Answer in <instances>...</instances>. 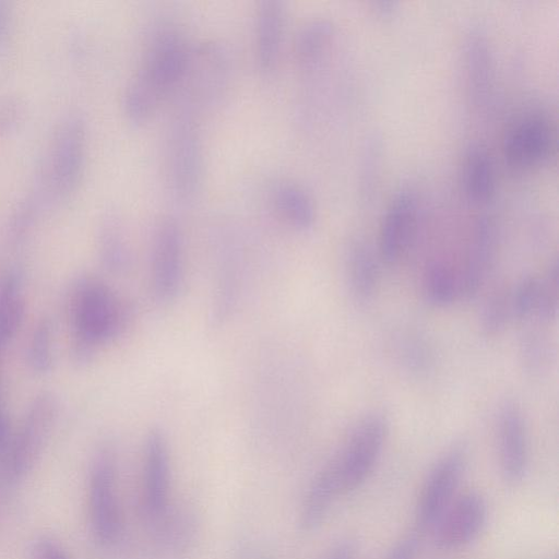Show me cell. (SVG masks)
<instances>
[{
  "instance_id": "11",
  "label": "cell",
  "mask_w": 559,
  "mask_h": 559,
  "mask_svg": "<svg viewBox=\"0 0 559 559\" xmlns=\"http://www.w3.org/2000/svg\"><path fill=\"white\" fill-rule=\"evenodd\" d=\"M555 135L549 121L533 114L520 118L507 131L503 139V156L516 170L532 169L542 165L551 154Z\"/></svg>"
},
{
  "instance_id": "23",
  "label": "cell",
  "mask_w": 559,
  "mask_h": 559,
  "mask_svg": "<svg viewBox=\"0 0 559 559\" xmlns=\"http://www.w3.org/2000/svg\"><path fill=\"white\" fill-rule=\"evenodd\" d=\"M511 318L510 289H500L485 302L480 313V329L485 335H496Z\"/></svg>"
},
{
  "instance_id": "35",
  "label": "cell",
  "mask_w": 559,
  "mask_h": 559,
  "mask_svg": "<svg viewBox=\"0 0 559 559\" xmlns=\"http://www.w3.org/2000/svg\"><path fill=\"white\" fill-rule=\"evenodd\" d=\"M7 24V11L0 7V35L3 33Z\"/></svg>"
},
{
  "instance_id": "7",
  "label": "cell",
  "mask_w": 559,
  "mask_h": 559,
  "mask_svg": "<svg viewBox=\"0 0 559 559\" xmlns=\"http://www.w3.org/2000/svg\"><path fill=\"white\" fill-rule=\"evenodd\" d=\"M87 513L91 532L96 542L110 546L119 539L122 521L117 498L116 464L108 449L96 454L90 468Z\"/></svg>"
},
{
  "instance_id": "25",
  "label": "cell",
  "mask_w": 559,
  "mask_h": 559,
  "mask_svg": "<svg viewBox=\"0 0 559 559\" xmlns=\"http://www.w3.org/2000/svg\"><path fill=\"white\" fill-rule=\"evenodd\" d=\"M558 311V262L555 260L539 276L538 301L535 316L544 321L556 318Z\"/></svg>"
},
{
  "instance_id": "14",
  "label": "cell",
  "mask_w": 559,
  "mask_h": 559,
  "mask_svg": "<svg viewBox=\"0 0 559 559\" xmlns=\"http://www.w3.org/2000/svg\"><path fill=\"white\" fill-rule=\"evenodd\" d=\"M417 201L408 189L399 191L389 203L383 216L379 251L386 263L396 262L409 246L416 224Z\"/></svg>"
},
{
  "instance_id": "29",
  "label": "cell",
  "mask_w": 559,
  "mask_h": 559,
  "mask_svg": "<svg viewBox=\"0 0 559 559\" xmlns=\"http://www.w3.org/2000/svg\"><path fill=\"white\" fill-rule=\"evenodd\" d=\"M547 343L537 335L528 336L522 344V357L525 367L533 371L538 370L546 362L549 352Z\"/></svg>"
},
{
  "instance_id": "20",
  "label": "cell",
  "mask_w": 559,
  "mask_h": 559,
  "mask_svg": "<svg viewBox=\"0 0 559 559\" xmlns=\"http://www.w3.org/2000/svg\"><path fill=\"white\" fill-rule=\"evenodd\" d=\"M334 35V26L326 19H314L307 22L298 32L294 52L298 66L310 70L318 66L324 57Z\"/></svg>"
},
{
  "instance_id": "3",
  "label": "cell",
  "mask_w": 559,
  "mask_h": 559,
  "mask_svg": "<svg viewBox=\"0 0 559 559\" xmlns=\"http://www.w3.org/2000/svg\"><path fill=\"white\" fill-rule=\"evenodd\" d=\"M165 164L174 198L180 203L193 201L202 185L203 152L199 122L188 102L180 104L169 123Z\"/></svg>"
},
{
  "instance_id": "16",
  "label": "cell",
  "mask_w": 559,
  "mask_h": 559,
  "mask_svg": "<svg viewBox=\"0 0 559 559\" xmlns=\"http://www.w3.org/2000/svg\"><path fill=\"white\" fill-rule=\"evenodd\" d=\"M83 162V132L78 122L70 123L61 132L55 152L51 183L63 195L75 185Z\"/></svg>"
},
{
  "instance_id": "33",
  "label": "cell",
  "mask_w": 559,
  "mask_h": 559,
  "mask_svg": "<svg viewBox=\"0 0 559 559\" xmlns=\"http://www.w3.org/2000/svg\"><path fill=\"white\" fill-rule=\"evenodd\" d=\"M236 559H272L263 549L260 547L246 544L238 550Z\"/></svg>"
},
{
  "instance_id": "6",
  "label": "cell",
  "mask_w": 559,
  "mask_h": 559,
  "mask_svg": "<svg viewBox=\"0 0 559 559\" xmlns=\"http://www.w3.org/2000/svg\"><path fill=\"white\" fill-rule=\"evenodd\" d=\"M468 460L467 448L456 443L431 466L420 487L415 506L418 533L431 531L438 519L457 496Z\"/></svg>"
},
{
  "instance_id": "12",
  "label": "cell",
  "mask_w": 559,
  "mask_h": 559,
  "mask_svg": "<svg viewBox=\"0 0 559 559\" xmlns=\"http://www.w3.org/2000/svg\"><path fill=\"white\" fill-rule=\"evenodd\" d=\"M497 447L501 477L509 486L520 484L528 468V437L519 405L506 402L497 419Z\"/></svg>"
},
{
  "instance_id": "21",
  "label": "cell",
  "mask_w": 559,
  "mask_h": 559,
  "mask_svg": "<svg viewBox=\"0 0 559 559\" xmlns=\"http://www.w3.org/2000/svg\"><path fill=\"white\" fill-rule=\"evenodd\" d=\"M423 290L429 304L445 307L461 294L460 277L447 263L430 262L424 272Z\"/></svg>"
},
{
  "instance_id": "24",
  "label": "cell",
  "mask_w": 559,
  "mask_h": 559,
  "mask_svg": "<svg viewBox=\"0 0 559 559\" xmlns=\"http://www.w3.org/2000/svg\"><path fill=\"white\" fill-rule=\"evenodd\" d=\"M539 292V276L523 277L513 289H510L512 317L524 319L535 316Z\"/></svg>"
},
{
  "instance_id": "10",
  "label": "cell",
  "mask_w": 559,
  "mask_h": 559,
  "mask_svg": "<svg viewBox=\"0 0 559 559\" xmlns=\"http://www.w3.org/2000/svg\"><path fill=\"white\" fill-rule=\"evenodd\" d=\"M170 463L164 433L153 429L146 437L142 468L141 506L144 515L160 523L168 515Z\"/></svg>"
},
{
  "instance_id": "2",
  "label": "cell",
  "mask_w": 559,
  "mask_h": 559,
  "mask_svg": "<svg viewBox=\"0 0 559 559\" xmlns=\"http://www.w3.org/2000/svg\"><path fill=\"white\" fill-rule=\"evenodd\" d=\"M388 431L382 414L373 413L358 421L341 449L312 479L309 496L322 506L333 507L341 497L360 488L381 457Z\"/></svg>"
},
{
  "instance_id": "30",
  "label": "cell",
  "mask_w": 559,
  "mask_h": 559,
  "mask_svg": "<svg viewBox=\"0 0 559 559\" xmlns=\"http://www.w3.org/2000/svg\"><path fill=\"white\" fill-rule=\"evenodd\" d=\"M31 552L32 559H69L64 548L49 536L36 538Z\"/></svg>"
},
{
  "instance_id": "27",
  "label": "cell",
  "mask_w": 559,
  "mask_h": 559,
  "mask_svg": "<svg viewBox=\"0 0 559 559\" xmlns=\"http://www.w3.org/2000/svg\"><path fill=\"white\" fill-rule=\"evenodd\" d=\"M29 364L38 372L49 370L52 361L51 354V325L50 322L43 320L34 332L29 346Z\"/></svg>"
},
{
  "instance_id": "8",
  "label": "cell",
  "mask_w": 559,
  "mask_h": 559,
  "mask_svg": "<svg viewBox=\"0 0 559 559\" xmlns=\"http://www.w3.org/2000/svg\"><path fill=\"white\" fill-rule=\"evenodd\" d=\"M488 503L478 491L460 493L431 528L433 545L441 550H456L473 543L486 526Z\"/></svg>"
},
{
  "instance_id": "17",
  "label": "cell",
  "mask_w": 559,
  "mask_h": 559,
  "mask_svg": "<svg viewBox=\"0 0 559 559\" xmlns=\"http://www.w3.org/2000/svg\"><path fill=\"white\" fill-rule=\"evenodd\" d=\"M270 198L278 215L292 227L308 230L314 225V203L301 186L293 181H280L271 189Z\"/></svg>"
},
{
  "instance_id": "26",
  "label": "cell",
  "mask_w": 559,
  "mask_h": 559,
  "mask_svg": "<svg viewBox=\"0 0 559 559\" xmlns=\"http://www.w3.org/2000/svg\"><path fill=\"white\" fill-rule=\"evenodd\" d=\"M469 78L478 96H484L490 84V58L483 39H473L468 50Z\"/></svg>"
},
{
  "instance_id": "22",
  "label": "cell",
  "mask_w": 559,
  "mask_h": 559,
  "mask_svg": "<svg viewBox=\"0 0 559 559\" xmlns=\"http://www.w3.org/2000/svg\"><path fill=\"white\" fill-rule=\"evenodd\" d=\"M23 310L19 282L16 277L10 276L0 290V349L16 331Z\"/></svg>"
},
{
  "instance_id": "34",
  "label": "cell",
  "mask_w": 559,
  "mask_h": 559,
  "mask_svg": "<svg viewBox=\"0 0 559 559\" xmlns=\"http://www.w3.org/2000/svg\"><path fill=\"white\" fill-rule=\"evenodd\" d=\"M374 13L380 17H391L399 10V2L395 1H376L372 3Z\"/></svg>"
},
{
  "instance_id": "1",
  "label": "cell",
  "mask_w": 559,
  "mask_h": 559,
  "mask_svg": "<svg viewBox=\"0 0 559 559\" xmlns=\"http://www.w3.org/2000/svg\"><path fill=\"white\" fill-rule=\"evenodd\" d=\"M192 49L173 24H163L152 34L123 96V111L131 123L148 122L165 98L182 85Z\"/></svg>"
},
{
  "instance_id": "32",
  "label": "cell",
  "mask_w": 559,
  "mask_h": 559,
  "mask_svg": "<svg viewBox=\"0 0 559 559\" xmlns=\"http://www.w3.org/2000/svg\"><path fill=\"white\" fill-rule=\"evenodd\" d=\"M322 559H358V544L355 538L344 537L333 544Z\"/></svg>"
},
{
  "instance_id": "4",
  "label": "cell",
  "mask_w": 559,
  "mask_h": 559,
  "mask_svg": "<svg viewBox=\"0 0 559 559\" xmlns=\"http://www.w3.org/2000/svg\"><path fill=\"white\" fill-rule=\"evenodd\" d=\"M57 403L49 393L38 395L29 406L13 439L0 452V488H15L29 473L56 417Z\"/></svg>"
},
{
  "instance_id": "5",
  "label": "cell",
  "mask_w": 559,
  "mask_h": 559,
  "mask_svg": "<svg viewBox=\"0 0 559 559\" xmlns=\"http://www.w3.org/2000/svg\"><path fill=\"white\" fill-rule=\"evenodd\" d=\"M74 321L80 357L115 336L123 325L124 311L112 293L94 280L83 281L76 290Z\"/></svg>"
},
{
  "instance_id": "13",
  "label": "cell",
  "mask_w": 559,
  "mask_h": 559,
  "mask_svg": "<svg viewBox=\"0 0 559 559\" xmlns=\"http://www.w3.org/2000/svg\"><path fill=\"white\" fill-rule=\"evenodd\" d=\"M287 11L278 0L258 3L254 13V61L261 75L274 74L282 56Z\"/></svg>"
},
{
  "instance_id": "15",
  "label": "cell",
  "mask_w": 559,
  "mask_h": 559,
  "mask_svg": "<svg viewBox=\"0 0 559 559\" xmlns=\"http://www.w3.org/2000/svg\"><path fill=\"white\" fill-rule=\"evenodd\" d=\"M496 249V229L492 221L480 217L473 230L464 269L460 275L461 294L473 297L487 278Z\"/></svg>"
},
{
  "instance_id": "31",
  "label": "cell",
  "mask_w": 559,
  "mask_h": 559,
  "mask_svg": "<svg viewBox=\"0 0 559 559\" xmlns=\"http://www.w3.org/2000/svg\"><path fill=\"white\" fill-rule=\"evenodd\" d=\"M419 542L420 539L416 533L404 535L395 542L384 559H416Z\"/></svg>"
},
{
  "instance_id": "9",
  "label": "cell",
  "mask_w": 559,
  "mask_h": 559,
  "mask_svg": "<svg viewBox=\"0 0 559 559\" xmlns=\"http://www.w3.org/2000/svg\"><path fill=\"white\" fill-rule=\"evenodd\" d=\"M183 275V237L177 222L164 218L157 225L152 246V285L163 302L178 295Z\"/></svg>"
},
{
  "instance_id": "28",
  "label": "cell",
  "mask_w": 559,
  "mask_h": 559,
  "mask_svg": "<svg viewBox=\"0 0 559 559\" xmlns=\"http://www.w3.org/2000/svg\"><path fill=\"white\" fill-rule=\"evenodd\" d=\"M103 257L108 267L120 271L128 263V250L119 226L110 222L103 235Z\"/></svg>"
},
{
  "instance_id": "18",
  "label": "cell",
  "mask_w": 559,
  "mask_h": 559,
  "mask_svg": "<svg viewBox=\"0 0 559 559\" xmlns=\"http://www.w3.org/2000/svg\"><path fill=\"white\" fill-rule=\"evenodd\" d=\"M462 175L463 189L471 202L483 204L492 198L496 189L493 164L480 145L467 150Z\"/></svg>"
},
{
  "instance_id": "19",
  "label": "cell",
  "mask_w": 559,
  "mask_h": 559,
  "mask_svg": "<svg viewBox=\"0 0 559 559\" xmlns=\"http://www.w3.org/2000/svg\"><path fill=\"white\" fill-rule=\"evenodd\" d=\"M347 274L354 297L361 302L371 300L379 283V267L372 249L364 241L352 243L347 254Z\"/></svg>"
}]
</instances>
